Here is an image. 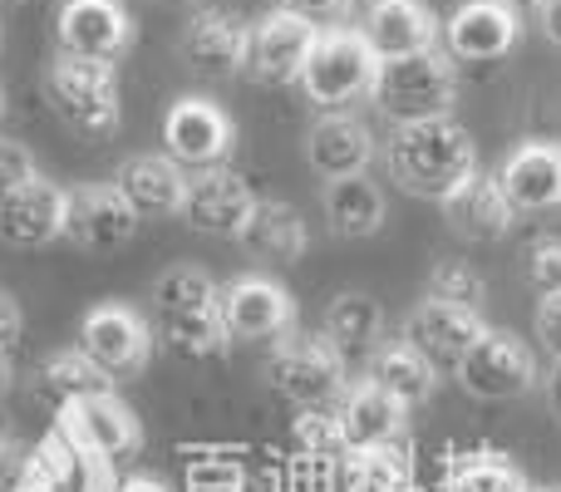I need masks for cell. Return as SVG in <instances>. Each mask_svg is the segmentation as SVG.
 Returning a JSON list of instances; mask_svg holds the SVG:
<instances>
[{
  "mask_svg": "<svg viewBox=\"0 0 561 492\" xmlns=\"http://www.w3.org/2000/svg\"><path fill=\"white\" fill-rule=\"evenodd\" d=\"M5 438H10V424H5V414H0V444H5Z\"/></svg>",
  "mask_w": 561,
  "mask_h": 492,
  "instance_id": "f907efd6",
  "label": "cell"
},
{
  "mask_svg": "<svg viewBox=\"0 0 561 492\" xmlns=\"http://www.w3.org/2000/svg\"><path fill=\"white\" fill-rule=\"evenodd\" d=\"M217 306V286L203 266H168L163 276L153 281V310L158 320L183 316V310H203Z\"/></svg>",
  "mask_w": 561,
  "mask_h": 492,
  "instance_id": "836d02e7",
  "label": "cell"
},
{
  "mask_svg": "<svg viewBox=\"0 0 561 492\" xmlns=\"http://www.w3.org/2000/svg\"><path fill=\"white\" fill-rule=\"evenodd\" d=\"M527 281L537 296H557L561 290V237H542L527 247Z\"/></svg>",
  "mask_w": 561,
  "mask_h": 492,
  "instance_id": "ab89813d",
  "label": "cell"
},
{
  "mask_svg": "<svg viewBox=\"0 0 561 492\" xmlns=\"http://www.w3.org/2000/svg\"><path fill=\"white\" fill-rule=\"evenodd\" d=\"M30 454H35V473H39V488L45 492H114L118 488L108 458L79 448L59 424L49 428Z\"/></svg>",
  "mask_w": 561,
  "mask_h": 492,
  "instance_id": "603a6c76",
  "label": "cell"
},
{
  "mask_svg": "<svg viewBox=\"0 0 561 492\" xmlns=\"http://www.w3.org/2000/svg\"><path fill=\"white\" fill-rule=\"evenodd\" d=\"M252 203H256V193L247 187L242 173H232V168H207V173L187 178L178 217L203 237H237L247 213H252Z\"/></svg>",
  "mask_w": 561,
  "mask_h": 492,
  "instance_id": "4fadbf2b",
  "label": "cell"
},
{
  "mask_svg": "<svg viewBox=\"0 0 561 492\" xmlns=\"http://www.w3.org/2000/svg\"><path fill=\"white\" fill-rule=\"evenodd\" d=\"M547 404H552V414L561 419V359H552V369H547Z\"/></svg>",
  "mask_w": 561,
  "mask_h": 492,
  "instance_id": "bcb514c9",
  "label": "cell"
},
{
  "mask_svg": "<svg viewBox=\"0 0 561 492\" xmlns=\"http://www.w3.org/2000/svg\"><path fill=\"white\" fill-rule=\"evenodd\" d=\"M533 492H557V488H533Z\"/></svg>",
  "mask_w": 561,
  "mask_h": 492,
  "instance_id": "f5cc1de1",
  "label": "cell"
},
{
  "mask_svg": "<svg viewBox=\"0 0 561 492\" xmlns=\"http://www.w3.org/2000/svg\"><path fill=\"white\" fill-rule=\"evenodd\" d=\"M369 158H375V138L359 124L355 114H325L306 138V163L316 168L320 178H350L365 173Z\"/></svg>",
  "mask_w": 561,
  "mask_h": 492,
  "instance_id": "cb8c5ba5",
  "label": "cell"
},
{
  "mask_svg": "<svg viewBox=\"0 0 561 492\" xmlns=\"http://www.w3.org/2000/svg\"><path fill=\"white\" fill-rule=\"evenodd\" d=\"M217 306H222L227 335L232 340H276L296 325V300L290 290L272 276H237L217 290Z\"/></svg>",
  "mask_w": 561,
  "mask_h": 492,
  "instance_id": "8fae6325",
  "label": "cell"
},
{
  "mask_svg": "<svg viewBox=\"0 0 561 492\" xmlns=\"http://www.w3.org/2000/svg\"><path fill=\"white\" fill-rule=\"evenodd\" d=\"M45 99L59 114V124H69L79 138H94V144L114 138L118 124H124L118 75H114V65H99V59L59 55L45 75Z\"/></svg>",
  "mask_w": 561,
  "mask_h": 492,
  "instance_id": "277c9868",
  "label": "cell"
},
{
  "mask_svg": "<svg viewBox=\"0 0 561 492\" xmlns=\"http://www.w3.org/2000/svg\"><path fill=\"white\" fill-rule=\"evenodd\" d=\"M59 428H65L79 448L108 458V464H114L118 454H134V448L144 444L138 414L118 394H94V399H79V404L59 409Z\"/></svg>",
  "mask_w": 561,
  "mask_h": 492,
  "instance_id": "5bb4252c",
  "label": "cell"
},
{
  "mask_svg": "<svg viewBox=\"0 0 561 492\" xmlns=\"http://www.w3.org/2000/svg\"><path fill=\"white\" fill-rule=\"evenodd\" d=\"M183 59L197 69V75H242L247 69V49H252V25L232 10H203V15L187 20L183 30Z\"/></svg>",
  "mask_w": 561,
  "mask_h": 492,
  "instance_id": "e0dca14e",
  "label": "cell"
},
{
  "mask_svg": "<svg viewBox=\"0 0 561 492\" xmlns=\"http://www.w3.org/2000/svg\"><path fill=\"white\" fill-rule=\"evenodd\" d=\"M290 444L296 454H316V458H350L345 428H340L335 409H300L290 424Z\"/></svg>",
  "mask_w": 561,
  "mask_h": 492,
  "instance_id": "d590c367",
  "label": "cell"
},
{
  "mask_svg": "<svg viewBox=\"0 0 561 492\" xmlns=\"http://www.w3.org/2000/svg\"><path fill=\"white\" fill-rule=\"evenodd\" d=\"M365 379L385 389L389 399H399L404 409L428 404L438 389V369L428 365L414 345H404V340H385V345L365 359Z\"/></svg>",
  "mask_w": 561,
  "mask_h": 492,
  "instance_id": "4316f807",
  "label": "cell"
},
{
  "mask_svg": "<svg viewBox=\"0 0 561 492\" xmlns=\"http://www.w3.org/2000/svg\"><path fill=\"white\" fill-rule=\"evenodd\" d=\"M163 325V340L187 359H213L232 350V335H227L222 306H203V310H183V316L158 320Z\"/></svg>",
  "mask_w": 561,
  "mask_h": 492,
  "instance_id": "d6a6232c",
  "label": "cell"
},
{
  "mask_svg": "<svg viewBox=\"0 0 561 492\" xmlns=\"http://www.w3.org/2000/svg\"><path fill=\"white\" fill-rule=\"evenodd\" d=\"M187 492H256V478L247 473V464L227 454H207L187 464Z\"/></svg>",
  "mask_w": 561,
  "mask_h": 492,
  "instance_id": "74e56055",
  "label": "cell"
},
{
  "mask_svg": "<svg viewBox=\"0 0 561 492\" xmlns=\"http://www.w3.org/2000/svg\"><path fill=\"white\" fill-rule=\"evenodd\" d=\"M65 237V187L49 183V178H30L25 187L0 203V242L20 247V251H35L49 247Z\"/></svg>",
  "mask_w": 561,
  "mask_h": 492,
  "instance_id": "2e32d148",
  "label": "cell"
},
{
  "mask_svg": "<svg viewBox=\"0 0 561 492\" xmlns=\"http://www.w3.org/2000/svg\"><path fill=\"white\" fill-rule=\"evenodd\" d=\"M75 350H84L108 375H138V369L148 365V355H153V325H148L134 306L108 300V306L84 310Z\"/></svg>",
  "mask_w": 561,
  "mask_h": 492,
  "instance_id": "ba28073f",
  "label": "cell"
},
{
  "mask_svg": "<svg viewBox=\"0 0 561 492\" xmlns=\"http://www.w3.org/2000/svg\"><path fill=\"white\" fill-rule=\"evenodd\" d=\"M266 385L296 409H335L350 389V359L325 335H306L290 325L286 335L272 340Z\"/></svg>",
  "mask_w": 561,
  "mask_h": 492,
  "instance_id": "3957f363",
  "label": "cell"
},
{
  "mask_svg": "<svg viewBox=\"0 0 561 492\" xmlns=\"http://www.w3.org/2000/svg\"><path fill=\"white\" fill-rule=\"evenodd\" d=\"M369 99H375V108L394 128L448 118L454 114V99H458L454 55L434 45V49H419V55H404V59H379Z\"/></svg>",
  "mask_w": 561,
  "mask_h": 492,
  "instance_id": "7a4b0ae2",
  "label": "cell"
},
{
  "mask_svg": "<svg viewBox=\"0 0 561 492\" xmlns=\"http://www.w3.org/2000/svg\"><path fill=\"white\" fill-rule=\"evenodd\" d=\"M537 15H542V30H547V39H552V45L561 49V0H547V5L537 10Z\"/></svg>",
  "mask_w": 561,
  "mask_h": 492,
  "instance_id": "f6af8a7d",
  "label": "cell"
},
{
  "mask_svg": "<svg viewBox=\"0 0 561 492\" xmlns=\"http://www.w3.org/2000/svg\"><path fill=\"white\" fill-rule=\"evenodd\" d=\"M438 492H533V483L507 454L478 448V454H448Z\"/></svg>",
  "mask_w": 561,
  "mask_h": 492,
  "instance_id": "4dcf8cb0",
  "label": "cell"
},
{
  "mask_svg": "<svg viewBox=\"0 0 561 492\" xmlns=\"http://www.w3.org/2000/svg\"><path fill=\"white\" fill-rule=\"evenodd\" d=\"M0 124H5V84H0Z\"/></svg>",
  "mask_w": 561,
  "mask_h": 492,
  "instance_id": "816d5d0a",
  "label": "cell"
},
{
  "mask_svg": "<svg viewBox=\"0 0 561 492\" xmlns=\"http://www.w3.org/2000/svg\"><path fill=\"white\" fill-rule=\"evenodd\" d=\"M138 232V213L118 197L114 183L65 187V242L84 251H118Z\"/></svg>",
  "mask_w": 561,
  "mask_h": 492,
  "instance_id": "9c48e42d",
  "label": "cell"
},
{
  "mask_svg": "<svg viewBox=\"0 0 561 492\" xmlns=\"http://www.w3.org/2000/svg\"><path fill=\"white\" fill-rule=\"evenodd\" d=\"M454 375H458V385H463V394L488 399V404L523 399L542 385V369H537V359H533V345L507 335V330H493V325L468 345V355L458 359Z\"/></svg>",
  "mask_w": 561,
  "mask_h": 492,
  "instance_id": "8992f818",
  "label": "cell"
},
{
  "mask_svg": "<svg viewBox=\"0 0 561 492\" xmlns=\"http://www.w3.org/2000/svg\"><path fill=\"white\" fill-rule=\"evenodd\" d=\"M428 296L434 300H448V306H463V310H478L483 306V276H478L468 261H438L434 271H428Z\"/></svg>",
  "mask_w": 561,
  "mask_h": 492,
  "instance_id": "8d00e7d4",
  "label": "cell"
},
{
  "mask_svg": "<svg viewBox=\"0 0 561 492\" xmlns=\"http://www.w3.org/2000/svg\"><path fill=\"white\" fill-rule=\"evenodd\" d=\"M523 39V15L503 5V0H463L444 25V45L454 59H503Z\"/></svg>",
  "mask_w": 561,
  "mask_h": 492,
  "instance_id": "9a60e30c",
  "label": "cell"
},
{
  "mask_svg": "<svg viewBox=\"0 0 561 492\" xmlns=\"http://www.w3.org/2000/svg\"><path fill=\"white\" fill-rule=\"evenodd\" d=\"M114 187L138 213V222H144V217H178L183 193H187V173L168 153H134L118 163Z\"/></svg>",
  "mask_w": 561,
  "mask_h": 492,
  "instance_id": "44dd1931",
  "label": "cell"
},
{
  "mask_svg": "<svg viewBox=\"0 0 561 492\" xmlns=\"http://www.w3.org/2000/svg\"><path fill=\"white\" fill-rule=\"evenodd\" d=\"M237 242L262 261L296 266V261L306 256L310 237H306V222H300V213L290 203H280V197H256L247 222H242V232H237Z\"/></svg>",
  "mask_w": 561,
  "mask_h": 492,
  "instance_id": "d4e9b609",
  "label": "cell"
},
{
  "mask_svg": "<svg viewBox=\"0 0 561 492\" xmlns=\"http://www.w3.org/2000/svg\"><path fill=\"white\" fill-rule=\"evenodd\" d=\"M114 492H168V483H158V478H124Z\"/></svg>",
  "mask_w": 561,
  "mask_h": 492,
  "instance_id": "7dc6e473",
  "label": "cell"
},
{
  "mask_svg": "<svg viewBox=\"0 0 561 492\" xmlns=\"http://www.w3.org/2000/svg\"><path fill=\"white\" fill-rule=\"evenodd\" d=\"M359 35L375 49V59H404L438 45V20L424 0H369Z\"/></svg>",
  "mask_w": 561,
  "mask_h": 492,
  "instance_id": "ac0fdd59",
  "label": "cell"
},
{
  "mask_svg": "<svg viewBox=\"0 0 561 492\" xmlns=\"http://www.w3.org/2000/svg\"><path fill=\"white\" fill-rule=\"evenodd\" d=\"M15 389V365H10V355H0V399Z\"/></svg>",
  "mask_w": 561,
  "mask_h": 492,
  "instance_id": "c3c4849f",
  "label": "cell"
},
{
  "mask_svg": "<svg viewBox=\"0 0 561 492\" xmlns=\"http://www.w3.org/2000/svg\"><path fill=\"white\" fill-rule=\"evenodd\" d=\"M320 207H325L330 232L345 237V242H365L385 227V193L369 173L330 178L325 193H320Z\"/></svg>",
  "mask_w": 561,
  "mask_h": 492,
  "instance_id": "484cf974",
  "label": "cell"
},
{
  "mask_svg": "<svg viewBox=\"0 0 561 492\" xmlns=\"http://www.w3.org/2000/svg\"><path fill=\"white\" fill-rule=\"evenodd\" d=\"M232 148H237V124L213 99H178L163 114V153L173 158L183 173L187 168H193V173L227 168Z\"/></svg>",
  "mask_w": 561,
  "mask_h": 492,
  "instance_id": "52a82bcc",
  "label": "cell"
},
{
  "mask_svg": "<svg viewBox=\"0 0 561 492\" xmlns=\"http://www.w3.org/2000/svg\"><path fill=\"white\" fill-rule=\"evenodd\" d=\"M320 335H325L345 359L350 355L369 359L379 345H385V310H379V300L365 296V290H340V296L325 306Z\"/></svg>",
  "mask_w": 561,
  "mask_h": 492,
  "instance_id": "f1b7e54d",
  "label": "cell"
},
{
  "mask_svg": "<svg viewBox=\"0 0 561 492\" xmlns=\"http://www.w3.org/2000/svg\"><path fill=\"white\" fill-rule=\"evenodd\" d=\"M30 178H35V158H30V148L15 144V138H0V203H5L15 187H25Z\"/></svg>",
  "mask_w": 561,
  "mask_h": 492,
  "instance_id": "b9f144b4",
  "label": "cell"
},
{
  "mask_svg": "<svg viewBox=\"0 0 561 492\" xmlns=\"http://www.w3.org/2000/svg\"><path fill=\"white\" fill-rule=\"evenodd\" d=\"M272 492H350V458L290 454L280 464Z\"/></svg>",
  "mask_w": 561,
  "mask_h": 492,
  "instance_id": "e575fe53",
  "label": "cell"
},
{
  "mask_svg": "<svg viewBox=\"0 0 561 492\" xmlns=\"http://www.w3.org/2000/svg\"><path fill=\"white\" fill-rule=\"evenodd\" d=\"M537 340L552 359H561V290L537 300Z\"/></svg>",
  "mask_w": 561,
  "mask_h": 492,
  "instance_id": "7bdbcfd3",
  "label": "cell"
},
{
  "mask_svg": "<svg viewBox=\"0 0 561 492\" xmlns=\"http://www.w3.org/2000/svg\"><path fill=\"white\" fill-rule=\"evenodd\" d=\"M316 35L320 30H310L306 20L296 15H266L262 25L252 30V49H247V69H252L256 79H266V84H296L300 69H306L310 49H316Z\"/></svg>",
  "mask_w": 561,
  "mask_h": 492,
  "instance_id": "7402d4cb",
  "label": "cell"
},
{
  "mask_svg": "<svg viewBox=\"0 0 561 492\" xmlns=\"http://www.w3.org/2000/svg\"><path fill=\"white\" fill-rule=\"evenodd\" d=\"M280 15H296L306 20L310 30H340L355 10V0H276Z\"/></svg>",
  "mask_w": 561,
  "mask_h": 492,
  "instance_id": "60d3db41",
  "label": "cell"
},
{
  "mask_svg": "<svg viewBox=\"0 0 561 492\" xmlns=\"http://www.w3.org/2000/svg\"><path fill=\"white\" fill-rule=\"evenodd\" d=\"M507 10H513V15H537V10L547 5V0H503Z\"/></svg>",
  "mask_w": 561,
  "mask_h": 492,
  "instance_id": "681fc988",
  "label": "cell"
},
{
  "mask_svg": "<svg viewBox=\"0 0 561 492\" xmlns=\"http://www.w3.org/2000/svg\"><path fill=\"white\" fill-rule=\"evenodd\" d=\"M350 492H419L414 458L404 444H379L350 454Z\"/></svg>",
  "mask_w": 561,
  "mask_h": 492,
  "instance_id": "1f68e13d",
  "label": "cell"
},
{
  "mask_svg": "<svg viewBox=\"0 0 561 492\" xmlns=\"http://www.w3.org/2000/svg\"><path fill=\"white\" fill-rule=\"evenodd\" d=\"M35 394L59 414V409L79 404V399L114 394V375L99 369L84 350H59V355H49L45 365L35 369Z\"/></svg>",
  "mask_w": 561,
  "mask_h": 492,
  "instance_id": "f546056e",
  "label": "cell"
},
{
  "mask_svg": "<svg viewBox=\"0 0 561 492\" xmlns=\"http://www.w3.org/2000/svg\"><path fill=\"white\" fill-rule=\"evenodd\" d=\"M375 69H379V59H375V49L365 45V35L340 25V30H320L316 35V49H310L296 84L316 108L345 114L355 99H369Z\"/></svg>",
  "mask_w": 561,
  "mask_h": 492,
  "instance_id": "5b68a950",
  "label": "cell"
},
{
  "mask_svg": "<svg viewBox=\"0 0 561 492\" xmlns=\"http://www.w3.org/2000/svg\"><path fill=\"white\" fill-rule=\"evenodd\" d=\"M444 213H448V227H454L458 237H468V242H497V237H507L517 222V213L503 197L497 178H483V173H478L463 193L448 197Z\"/></svg>",
  "mask_w": 561,
  "mask_h": 492,
  "instance_id": "83f0119b",
  "label": "cell"
},
{
  "mask_svg": "<svg viewBox=\"0 0 561 492\" xmlns=\"http://www.w3.org/2000/svg\"><path fill=\"white\" fill-rule=\"evenodd\" d=\"M497 187L513 213H557L561 207V144H523L503 158Z\"/></svg>",
  "mask_w": 561,
  "mask_h": 492,
  "instance_id": "d6986e66",
  "label": "cell"
},
{
  "mask_svg": "<svg viewBox=\"0 0 561 492\" xmlns=\"http://www.w3.org/2000/svg\"><path fill=\"white\" fill-rule=\"evenodd\" d=\"M0 492H45L35 473V454L25 444H15V438L0 444Z\"/></svg>",
  "mask_w": 561,
  "mask_h": 492,
  "instance_id": "f35d334b",
  "label": "cell"
},
{
  "mask_svg": "<svg viewBox=\"0 0 561 492\" xmlns=\"http://www.w3.org/2000/svg\"><path fill=\"white\" fill-rule=\"evenodd\" d=\"M335 419L345 428L350 454L355 448H379V444H404L409 434V409L399 399H389L379 385H369V379H350V389L335 404Z\"/></svg>",
  "mask_w": 561,
  "mask_h": 492,
  "instance_id": "ffe728a7",
  "label": "cell"
},
{
  "mask_svg": "<svg viewBox=\"0 0 561 492\" xmlns=\"http://www.w3.org/2000/svg\"><path fill=\"white\" fill-rule=\"evenodd\" d=\"M385 158H389V178L409 197H424V203H438V207L478 178V144L454 118L394 128Z\"/></svg>",
  "mask_w": 561,
  "mask_h": 492,
  "instance_id": "6da1fadb",
  "label": "cell"
},
{
  "mask_svg": "<svg viewBox=\"0 0 561 492\" xmlns=\"http://www.w3.org/2000/svg\"><path fill=\"white\" fill-rule=\"evenodd\" d=\"M483 330L488 325H483V316H478V310H463V306H448V300L424 296L404 316V335H399V340H404V345H414L434 369H458V359L468 355V345H473Z\"/></svg>",
  "mask_w": 561,
  "mask_h": 492,
  "instance_id": "7c38bea8",
  "label": "cell"
},
{
  "mask_svg": "<svg viewBox=\"0 0 561 492\" xmlns=\"http://www.w3.org/2000/svg\"><path fill=\"white\" fill-rule=\"evenodd\" d=\"M134 45V20L124 0H65L59 5V55L114 65Z\"/></svg>",
  "mask_w": 561,
  "mask_h": 492,
  "instance_id": "30bf717a",
  "label": "cell"
},
{
  "mask_svg": "<svg viewBox=\"0 0 561 492\" xmlns=\"http://www.w3.org/2000/svg\"><path fill=\"white\" fill-rule=\"evenodd\" d=\"M20 335H25V316H20V306L0 290V355H10V350L20 345Z\"/></svg>",
  "mask_w": 561,
  "mask_h": 492,
  "instance_id": "ee69618b",
  "label": "cell"
}]
</instances>
